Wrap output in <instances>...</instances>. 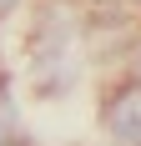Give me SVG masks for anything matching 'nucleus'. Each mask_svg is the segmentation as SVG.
I'll use <instances>...</instances> for the list:
<instances>
[{
    "label": "nucleus",
    "mask_w": 141,
    "mask_h": 146,
    "mask_svg": "<svg viewBox=\"0 0 141 146\" xmlns=\"http://www.w3.org/2000/svg\"><path fill=\"white\" fill-rule=\"evenodd\" d=\"M10 10H15V0H0V15H10Z\"/></svg>",
    "instance_id": "nucleus-4"
},
{
    "label": "nucleus",
    "mask_w": 141,
    "mask_h": 146,
    "mask_svg": "<svg viewBox=\"0 0 141 146\" xmlns=\"http://www.w3.org/2000/svg\"><path fill=\"white\" fill-rule=\"evenodd\" d=\"M10 136H15V106L5 101V96H0V146L10 141Z\"/></svg>",
    "instance_id": "nucleus-2"
},
{
    "label": "nucleus",
    "mask_w": 141,
    "mask_h": 146,
    "mask_svg": "<svg viewBox=\"0 0 141 146\" xmlns=\"http://www.w3.org/2000/svg\"><path fill=\"white\" fill-rule=\"evenodd\" d=\"M131 76H136V86H141V45H136V56H131Z\"/></svg>",
    "instance_id": "nucleus-3"
},
{
    "label": "nucleus",
    "mask_w": 141,
    "mask_h": 146,
    "mask_svg": "<svg viewBox=\"0 0 141 146\" xmlns=\"http://www.w3.org/2000/svg\"><path fill=\"white\" fill-rule=\"evenodd\" d=\"M106 131L116 146H141V86H121L106 101Z\"/></svg>",
    "instance_id": "nucleus-1"
}]
</instances>
